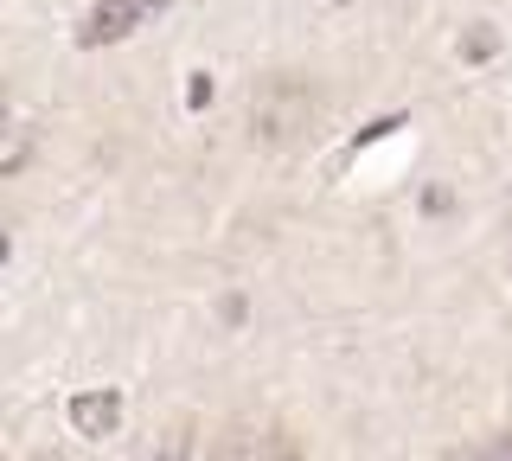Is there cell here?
<instances>
[{"mask_svg":"<svg viewBox=\"0 0 512 461\" xmlns=\"http://www.w3.org/2000/svg\"><path fill=\"white\" fill-rule=\"evenodd\" d=\"M160 13V0H96L77 26V45H122L128 33H141Z\"/></svg>","mask_w":512,"mask_h":461,"instance_id":"3","label":"cell"},{"mask_svg":"<svg viewBox=\"0 0 512 461\" xmlns=\"http://www.w3.org/2000/svg\"><path fill=\"white\" fill-rule=\"evenodd\" d=\"M320 109H327V97H320L314 77H301V71H269L263 84H250L244 129H250L256 148H295V141L314 135Z\"/></svg>","mask_w":512,"mask_h":461,"instance_id":"1","label":"cell"},{"mask_svg":"<svg viewBox=\"0 0 512 461\" xmlns=\"http://www.w3.org/2000/svg\"><path fill=\"white\" fill-rule=\"evenodd\" d=\"M212 461H301V442L276 417H237L212 442Z\"/></svg>","mask_w":512,"mask_h":461,"instance_id":"2","label":"cell"},{"mask_svg":"<svg viewBox=\"0 0 512 461\" xmlns=\"http://www.w3.org/2000/svg\"><path fill=\"white\" fill-rule=\"evenodd\" d=\"M455 461H512V429L493 436V442H480V449H468V455H455Z\"/></svg>","mask_w":512,"mask_h":461,"instance_id":"7","label":"cell"},{"mask_svg":"<svg viewBox=\"0 0 512 461\" xmlns=\"http://www.w3.org/2000/svg\"><path fill=\"white\" fill-rule=\"evenodd\" d=\"M135 461H192V423H186V417L160 423L154 436L135 449Z\"/></svg>","mask_w":512,"mask_h":461,"instance_id":"5","label":"cell"},{"mask_svg":"<svg viewBox=\"0 0 512 461\" xmlns=\"http://www.w3.org/2000/svg\"><path fill=\"white\" fill-rule=\"evenodd\" d=\"M186 103H192V109H205V103H212V77H205V71H199V77H192V90H186Z\"/></svg>","mask_w":512,"mask_h":461,"instance_id":"8","label":"cell"},{"mask_svg":"<svg viewBox=\"0 0 512 461\" xmlns=\"http://www.w3.org/2000/svg\"><path fill=\"white\" fill-rule=\"evenodd\" d=\"M122 423V391H77L71 397V429L77 436H109Z\"/></svg>","mask_w":512,"mask_h":461,"instance_id":"4","label":"cell"},{"mask_svg":"<svg viewBox=\"0 0 512 461\" xmlns=\"http://www.w3.org/2000/svg\"><path fill=\"white\" fill-rule=\"evenodd\" d=\"M340 7H346V0H340Z\"/></svg>","mask_w":512,"mask_h":461,"instance_id":"10","label":"cell"},{"mask_svg":"<svg viewBox=\"0 0 512 461\" xmlns=\"http://www.w3.org/2000/svg\"><path fill=\"white\" fill-rule=\"evenodd\" d=\"M493 52H500V39H493L487 26H474V33L461 39V58H468V65H480V58H493Z\"/></svg>","mask_w":512,"mask_h":461,"instance_id":"6","label":"cell"},{"mask_svg":"<svg viewBox=\"0 0 512 461\" xmlns=\"http://www.w3.org/2000/svg\"><path fill=\"white\" fill-rule=\"evenodd\" d=\"M506 276H512V250H506Z\"/></svg>","mask_w":512,"mask_h":461,"instance_id":"9","label":"cell"}]
</instances>
